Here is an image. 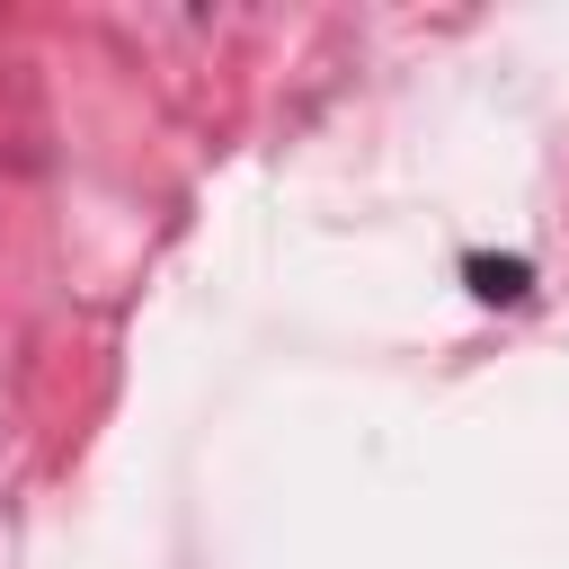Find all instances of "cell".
I'll return each instance as SVG.
<instances>
[{
  "instance_id": "1",
  "label": "cell",
  "mask_w": 569,
  "mask_h": 569,
  "mask_svg": "<svg viewBox=\"0 0 569 569\" xmlns=\"http://www.w3.org/2000/svg\"><path fill=\"white\" fill-rule=\"evenodd\" d=\"M462 276H471V293H480V302H525V284H533V267H525V258H471Z\"/></svg>"
}]
</instances>
